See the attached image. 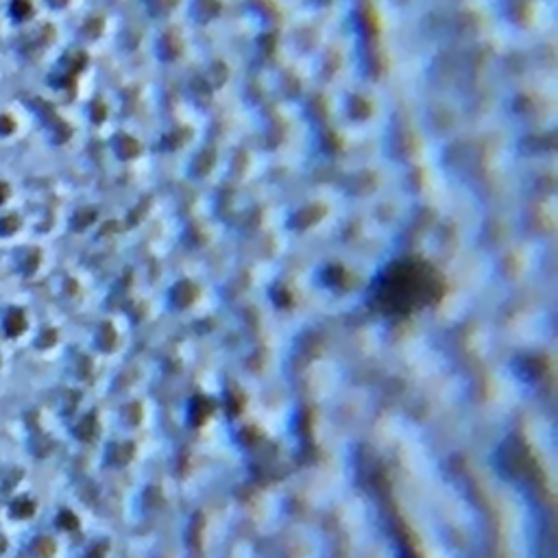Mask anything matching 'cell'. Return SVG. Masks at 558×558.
Returning <instances> with one entry per match:
<instances>
[{"label":"cell","instance_id":"6da1fadb","mask_svg":"<svg viewBox=\"0 0 558 558\" xmlns=\"http://www.w3.org/2000/svg\"><path fill=\"white\" fill-rule=\"evenodd\" d=\"M11 510L16 517H26V514L33 512V506H31V502H26V499H18V502L11 506Z\"/></svg>","mask_w":558,"mask_h":558},{"label":"cell","instance_id":"7a4b0ae2","mask_svg":"<svg viewBox=\"0 0 558 558\" xmlns=\"http://www.w3.org/2000/svg\"><path fill=\"white\" fill-rule=\"evenodd\" d=\"M7 327H9L11 334H20V329H22V318L18 316V312H13V316H9V321H7Z\"/></svg>","mask_w":558,"mask_h":558}]
</instances>
